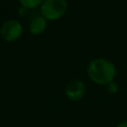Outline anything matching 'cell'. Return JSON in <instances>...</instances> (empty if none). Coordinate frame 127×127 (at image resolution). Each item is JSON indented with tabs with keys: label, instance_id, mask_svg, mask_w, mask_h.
Masks as SVG:
<instances>
[{
	"label": "cell",
	"instance_id": "obj_1",
	"mask_svg": "<svg viewBox=\"0 0 127 127\" xmlns=\"http://www.w3.org/2000/svg\"><path fill=\"white\" fill-rule=\"evenodd\" d=\"M88 78L95 84L107 85L114 81L116 76V66L106 58H96L89 62L86 67Z\"/></svg>",
	"mask_w": 127,
	"mask_h": 127
},
{
	"label": "cell",
	"instance_id": "obj_2",
	"mask_svg": "<svg viewBox=\"0 0 127 127\" xmlns=\"http://www.w3.org/2000/svg\"><path fill=\"white\" fill-rule=\"evenodd\" d=\"M67 10L65 0H44L40 6L41 15L50 21L61 19Z\"/></svg>",
	"mask_w": 127,
	"mask_h": 127
},
{
	"label": "cell",
	"instance_id": "obj_3",
	"mask_svg": "<svg viewBox=\"0 0 127 127\" xmlns=\"http://www.w3.org/2000/svg\"><path fill=\"white\" fill-rule=\"evenodd\" d=\"M23 34V27L19 21L10 19L5 21L0 27V37L6 42H15Z\"/></svg>",
	"mask_w": 127,
	"mask_h": 127
},
{
	"label": "cell",
	"instance_id": "obj_4",
	"mask_svg": "<svg viewBox=\"0 0 127 127\" xmlns=\"http://www.w3.org/2000/svg\"><path fill=\"white\" fill-rule=\"evenodd\" d=\"M86 93V86L82 80L72 79L67 82L64 88V94L66 98L72 102L80 101Z\"/></svg>",
	"mask_w": 127,
	"mask_h": 127
},
{
	"label": "cell",
	"instance_id": "obj_5",
	"mask_svg": "<svg viewBox=\"0 0 127 127\" xmlns=\"http://www.w3.org/2000/svg\"><path fill=\"white\" fill-rule=\"evenodd\" d=\"M48 27V20L45 19L41 13L37 16H34L29 22V31L33 35L43 34Z\"/></svg>",
	"mask_w": 127,
	"mask_h": 127
},
{
	"label": "cell",
	"instance_id": "obj_6",
	"mask_svg": "<svg viewBox=\"0 0 127 127\" xmlns=\"http://www.w3.org/2000/svg\"><path fill=\"white\" fill-rule=\"evenodd\" d=\"M20 5L28 10H34L40 7L44 0H18Z\"/></svg>",
	"mask_w": 127,
	"mask_h": 127
},
{
	"label": "cell",
	"instance_id": "obj_7",
	"mask_svg": "<svg viewBox=\"0 0 127 127\" xmlns=\"http://www.w3.org/2000/svg\"><path fill=\"white\" fill-rule=\"evenodd\" d=\"M106 89L110 94H116L119 90V86L115 81H111L106 85Z\"/></svg>",
	"mask_w": 127,
	"mask_h": 127
},
{
	"label": "cell",
	"instance_id": "obj_8",
	"mask_svg": "<svg viewBox=\"0 0 127 127\" xmlns=\"http://www.w3.org/2000/svg\"><path fill=\"white\" fill-rule=\"evenodd\" d=\"M27 11H28V9H26V8H24V7H22V6H21V7L18 9V13H19L21 16H24V15H26Z\"/></svg>",
	"mask_w": 127,
	"mask_h": 127
},
{
	"label": "cell",
	"instance_id": "obj_9",
	"mask_svg": "<svg viewBox=\"0 0 127 127\" xmlns=\"http://www.w3.org/2000/svg\"><path fill=\"white\" fill-rule=\"evenodd\" d=\"M115 127H127V120L121 121V122H120V123H118Z\"/></svg>",
	"mask_w": 127,
	"mask_h": 127
},
{
	"label": "cell",
	"instance_id": "obj_10",
	"mask_svg": "<svg viewBox=\"0 0 127 127\" xmlns=\"http://www.w3.org/2000/svg\"><path fill=\"white\" fill-rule=\"evenodd\" d=\"M65 127H70V126H65Z\"/></svg>",
	"mask_w": 127,
	"mask_h": 127
}]
</instances>
